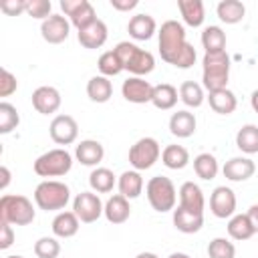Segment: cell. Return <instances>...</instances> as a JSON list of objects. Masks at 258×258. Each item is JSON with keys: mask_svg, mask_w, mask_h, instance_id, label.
Segmentation results:
<instances>
[{"mask_svg": "<svg viewBox=\"0 0 258 258\" xmlns=\"http://www.w3.org/2000/svg\"><path fill=\"white\" fill-rule=\"evenodd\" d=\"M204 73H202V81H204V89H208V93L220 91V89H228V79H230V56L226 50L222 52H206L204 60H202Z\"/></svg>", "mask_w": 258, "mask_h": 258, "instance_id": "obj_1", "label": "cell"}, {"mask_svg": "<svg viewBox=\"0 0 258 258\" xmlns=\"http://www.w3.org/2000/svg\"><path fill=\"white\" fill-rule=\"evenodd\" d=\"M115 54L119 56L121 64H123V71H129L133 77H143V75H149L153 69H155V58L149 50H143L139 48L137 44L129 42V40H123L119 42L115 48Z\"/></svg>", "mask_w": 258, "mask_h": 258, "instance_id": "obj_2", "label": "cell"}, {"mask_svg": "<svg viewBox=\"0 0 258 258\" xmlns=\"http://www.w3.org/2000/svg\"><path fill=\"white\" fill-rule=\"evenodd\" d=\"M34 206L26 196L4 194L0 198V222L12 226H28L34 222Z\"/></svg>", "mask_w": 258, "mask_h": 258, "instance_id": "obj_3", "label": "cell"}, {"mask_svg": "<svg viewBox=\"0 0 258 258\" xmlns=\"http://www.w3.org/2000/svg\"><path fill=\"white\" fill-rule=\"evenodd\" d=\"M71 200V189L67 183L56 179H44L34 189V202L44 212H56L64 210Z\"/></svg>", "mask_w": 258, "mask_h": 258, "instance_id": "obj_4", "label": "cell"}, {"mask_svg": "<svg viewBox=\"0 0 258 258\" xmlns=\"http://www.w3.org/2000/svg\"><path fill=\"white\" fill-rule=\"evenodd\" d=\"M145 194H147V200H149V204L155 212L163 214V212L175 210L177 194H175V185L169 177H165V175L151 177L145 185Z\"/></svg>", "mask_w": 258, "mask_h": 258, "instance_id": "obj_5", "label": "cell"}, {"mask_svg": "<svg viewBox=\"0 0 258 258\" xmlns=\"http://www.w3.org/2000/svg\"><path fill=\"white\" fill-rule=\"evenodd\" d=\"M159 36V54L165 62H173V58L179 54V50L185 46V28L177 20H165L157 32Z\"/></svg>", "mask_w": 258, "mask_h": 258, "instance_id": "obj_6", "label": "cell"}, {"mask_svg": "<svg viewBox=\"0 0 258 258\" xmlns=\"http://www.w3.org/2000/svg\"><path fill=\"white\" fill-rule=\"evenodd\" d=\"M71 167H73V155L62 147L50 149L40 157H36L34 161V173L40 177H60L67 175Z\"/></svg>", "mask_w": 258, "mask_h": 258, "instance_id": "obj_7", "label": "cell"}, {"mask_svg": "<svg viewBox=\"0 0 258 258\" xmlns=\"http://www.w3.org/2000/svg\"><path fill=\"white\" fill-rule=\"evenodd\" d=\"M159 155H161V147H159L157 139L141 137L129 149V163L133 165V169L143 171V169L153 167V163L159 159Z\"/></svg>", "mask_w": 258, "mask_h": 258, "instance_id": "obj_8", "label": "cell"}, {"mask_svg": "<svg viewBox=\"0 0 258 258\" xmlns=\"http://www.w3.org/2000/svg\"><path fill=\"white\" fill-rule=\"evenodd\" d=\"M103 202L95 191H81L73 200V212L83 224H93L103 216Z\"/></svg>", "mask_w": 258, "mask_h": 258, "instance_id": "obj_9", "label": "cell"}, {"mask_svg": "<svg viewBox=\"0 0 258 258\" xmlns=\"http://www.w3.org/2000/svg\"><path fill=\"white\" fill-rule=\"evenodd\" d=\"M60 8L77 30H83L97 20L95 8L89 0H60Z\"/></svg>", "mask_w": 258, "mask_h": 258, "instance_id": "obj_10", "label": "cell"}, {"mask_svg": "<svg viewBox=\"0 0 258 258\" xmlns=\"http://www.w3.org/2000/svg\"><path fill=\"white\" fill-rule=\"evenodd\" d=\"M50 139L58 145H71L79 137V123L71 115H56L50 121Z\"/></svg>", "mask_w": 258, "mask_h": 258, "instance_id": "obj_11", "label": "cell"}, {"mask_svg": "<svg viewBox=\"0 0 258 258\" xmlns=\"http://www.w3.org/2000/svg\"><path fill=\"white\" fill-rule=\"evenodd\" d=\"M121 93H123L125 101L135 103V105H143V103H151L153 85L149 81H145L143 77H129L127 81H123Z\"/></svg>", "mask_w": 258, "mask_h": 258, "instance_id": "obj_12", "label": "cell"}, {"mask_svg": "<svg viewBox=\"0 0 258 258\" xmlns=\"http://www.w3.org/2000/svg\"><path fill=\"white\" fill-rule=\"evenodd\" d=\"M210 210L216 218H232L236 212V194L226 185H218L210 196Z\"/></svg>", "mask_w": 258, "mask_h": 258, "instance_id": "obj_13", "label": "cell"}, {"mask_svg": "<svg viewBox=\"0 0 258 258\" xmlns=\"http://www.w3.org/2000/svg\"><path fill=\"white\" fill-rule=\"evenodd\" d=\"M69 32H71V22L60 14H52L40 24V34L48 44L64 42L69 38Z\"/></svg>", "mask_w": 258, "mask_h": 258, "instance_id": "obj_14", "label": "cell"}, {"mask_svg": "<svg viewBox=\"0 0 258 258\" xmlns=\"http://www.w3.org/2000/svg\"><path fill=\"white\" fill-rule=\"evenodd\" d=\"M62 99H60V93L58 89L54 87H48V85H42L38 87L34 93H32V107L40 113V115H52L58 111Z\"/></svg>", "mask_w": 258, "mask_h": 258, "instance_id": "obj_15", "label": "cell"}, {"mask_svg": "<svg viewBox=\"0 0 258 258\" xmlns=\"http://www.w3.org/2000/svg\"><path fill=\"white\" fill-rule=\"evenodd\" d=\"M204 206H206V200H204L202 187L194 181L181 183V187H179V208H183L187 212H194V214H204Z\"/></svg>", "mask_w": 258, "mask_h": 258, "instance_id": "obj_16", "label": "cell"}, {"mask_svg": "<svg viewBox=\"0 0 258 258\" xmlns=\"http://www.w3.org/2000/svg\"><path fill=\"white\" fill-rule=\"evenodd\" d=\"M222 171H224V177L230 181H246L254 175L256 165L250 157H232L230 161L224 163Z\"/></svg>", "mask_w": 258, "mask_h": 258, "instance_id": "obj_17", "label": "cell"}, {"mask_svg": "<svg viewBox=\"0 0 258 258\" xmlns=\"http://www.w3.org/2000/svg\"><path fill=\"white\" fill-rule=\"evenodd\" d=\"M107 36H109L107 24L103 20H99V18L93 24H89L87 28L79 30V42L85 48H101L107 42Z\"/></svg>", "mask_w": 258, "mask_h": 258, "instance_id": "obj_18", "label": "cell"}, {"mask_svg": "<svg viewBox=\"0 0 258 258\" xmlns=\"http://www.w3.org/2000/svg\"><path fill=\"white\" fill-rule=\"evenodd\" d=\"M107 222L111 224H125L131 216V206H129V200L121 194H115L107 200L105 204V210H103Z\"/></svg>", "mask_w": 258, "mask_h": 258, "instance_id": "obj_19", "label": "cell"}, {"mask_svg": "<svg viewBox=\"0 0 258 258\" xmlns=\"http://www.w3.org/2000/svg\"><path fill=\"white\" fill-rule=\"evenodd\" d=\"M103 155H105V149L97 139H83L75 149L77 161L83 165H89V167L99 165L103 161Z\"/></svg>", "mask_w": 258, "mask_h": 258, "instance_id": "obj_20", "label": "cell"}, {"mask_svg": "<svg viewBox=\"0 0 258 258\" xmlns=\"http://www.w3.org/2000/svg\"><path fill=\"white\" fill-rule=\"evenodd\" d=\"M155 30H157L155 18L149 14H135L127 24V32L135 40H149L155 34Z\"/></svg>", "mask_w": 258, "mask_h": 258, "instance_id": "obj_21", "label": "cell"}, {"mask_svg": "<svg viewBox=\"0 0 258 258\" xmlns=\"http://www.w3.org/2000/svg\"><path fill=\"white\" fill-rule=\"evenodd\" d=\"M196 125H198L196 115L189 111H177L169 117V133L179 139L191 137L196 133Z\"/></svg>", "mask_w": 258, "mask_h": 258, "instance_id": "obj_22", "label": "cell"}, {"mask_svg": "<svg viewBox=\"0 0 258 258\" xmlns=\"http://www.w3.org/2000/svg\"><path fill=\"white\" fill-rule=\"evenodd\" d=\"M173 226L183 234H196L204 226V214H194L177 206L173 210Z\"/></svg>", "mask_w": 258, "mask_h": 258, "instance_id": "obj_23", "label": "cell"}, {"mask_svg": "<svg viewBox=\"0 0 258 258\" xmlns=\"http://www.w3.org/2000/svg\"><path fill=\"white\" fill-rule=\"evenodd\" d=\"M81 220L75 212H58L52 220V234L56 238H73L79 232Z\"/></svg>", "mask_w": 258, "mask_h": 258, "instance_id": "obj_24", "label": "cell"}, {"mask_svg": "<svg viewBox=\"0 0 258 258\" xmlns=\"http://www.w3.org/2000/svg\"><path fill=\"white\" fill-rule=\"evenodd\" d=\"M117 185H119V194L125 196L127 200H135L141 196L143 191V177L137 169H131V171H123L117 179Z\"/></svg>", "mask_w": 258, "mask_h": 258, "instance_id": "obj_25", "label": "cell"}, {"mask_svg": "<svg viewBox=\"0 0 258 258\" xmlns=\"http://www.w3.org/2000/svg\"><path fill=\"white\" fill-rule=\"evenodd\" d=\"M177 8L181 12V18L187 26H202L204 18H206V10H204V2L202 0H177Z\"/></svg>", "mask_w": 258, "mask_h": 258, "instance_id": "obj_26", "label": "cell"}, {"mask_svg": "<svg viewBox=\"0 0 258 258\" xmlns=\"http://www.w3.org/2000/svg\"><path fill=\"white\" fill-rule=\"evenodd\" d=\"M208 101H210V107L214 109V113H218V115H230L238 107V99L230 89H220V91L210 93Z\"/></svg>", "mask_w": 258, "mask_h": 258, "instance_id": "obj_27", "label": "cell"}, {"mask_svg": "<svg viewBox=\"0 0 258 258\" xmlns=\"http://www.w3.org/2000/svg\"><path fill=\"white\" fill-rule=\"evenodd\" d=\"M87 95L93 103H107L113 95V85L107 77L103 75H95L89 79L87 83Z\"/></svg>", "mask_w": 258, "mask_h": 258, "instance_id": "obj_28", "label": "cell"}, {"mask_svg": "<svg viewBox=\"0 0 258 258\" xmlns=\"http://www.w3.org/2000/svg\"><path fill=\"white\" fill-rule=\"evenodd\" d=\"M177 89L169 83H161V85H155L153 87V97H151V103L155 109H161V111H169L175 107L177 103Z\"/></svg>", "mask_w": 258, "mask_h": 258, "instance_id": "obj_29", "label": "cell"}, {"mask_svg": "<svg viewBox=\"0 0 258 258\" xmlns=\"http://www.w3.org/2000/svg\"><path fill=\"white\" fill-rule=\"evenodd\" d=\"M216 12H218V18L222 22H226V24H238V22H242V18L246 14V6L240 0H222L216 6Z\"/></svg>", "mask_w": 258, "mask_h": 258, "instance_id": "obj_30", "label": "cell"}, {"mask_svg": "<svg viewBox=\"0 0 258 258\" xmlns=\"http://www.w3.org/2000/svg\"><path fill=\"white\" fill-rule=\"evenodd\" d=\"M115 183H117L115 173L107 167H95L89 175V185L97 194H109L115 187Z\"/></svg>", "mask_w": 258, "mask_h": 258, "instance_id": "obj_31", "label": "cell"}, {"mask_svg": "<svg viewBox=\"0 0 258 258\" xmlns=\"http://www.w3.org/2000/svg\"><path fill=\"white\" fill-rule=\"evenodd\" d=\"M236 147L248 155L258 153V127L252 123L242 125L236 133Z\"/></svg>", "mask_w": 258, "mask_h": 258, "instance_id": "obj_32", "label": "cell"}, {"mask_svg": "<svg viewBox=\"0 0 258 258\" xmlns=\"http://www.w3.org/2000/svg\"><path fill=\"white\" fill-rule=\"evenodd\" d=\"M228 234H230V238H234L238 242H244V240H250L256 232H254L246 214H234L228 222Z\"/></svg>", "mask_w": 258, "mask_h": 258, "instance_id": "obj_33", "label": "cell"}, {"mask_svg": "<svg viewBox=\"0 0 258 258\" xmlns=\"http://www.w3.org/2000/svg\"><path fill=\"white\" fill-rule=\"evenodd\" d=\"M161 161L169 169H183L189 163V153L183 145H167L161 151Z\"/></svg>", "mask_w": 258, "mask_h": 258, "instance_id": "obj_34", "label": "cell"}, {"mask_svg": "<svg viewBox=\"0 0 258 258\" xmlns=\"http://www.w3.org/2000/svg\"><path fill=\"white\" fill-rule=\"evenodd\" d=\"M202 46L206 52L226 50V32L220 26H206L202 32Z\"/></svg>", "mask_w": 258, "mask_h": 258, "instance_id": "obj_35", "label": "cell"}, {"mask_svg": "<svg viewBox=\"0 0 258 258\" xmlns=\"http://www.w3.org/2000/svg\"><path fill=\"white\" fill-rule=\"evenodd\" d=\"M194 171L198 177L210 181L218 175L220 171V165H218V159L212 155V153H200L194 157Z\"/></svg>", "mask_w": 258, "mask_h": 258, "instance_id": "obj_36", "label": "cell"}, {"mask_svg": "<svg viewBox=\"0 0 258 258\" xmlns=\"http://www.w3.org/2000/svg\"><path fill=\"white\" fill-rule=\"evenodd\" d=\"M179 99L187 105V107H191V109H198V107H202V103H204V85H200V83H196V81H183L181 85H179Z\"/></svg>", "mask_w": 258, "mask_h": 258, "instance_id": "obj_37", "label": "cell"}, {"mask_svg": "<svg viewBox=\"0 0 258 258\" xmlns=\"http://www.w3.org/2000/svg\"><path fill=\"white\" fill-rule=\"evenodd\" d=\"M20 123V115L16 111V107L8 101H2L0 103V133L6 135L10 131H14Z\"/></svg>", "mask_w": 258, "mask_h": 258, "instance_id": "obj_38", "label": "cell"}, {"mask_svg": "<svg viewBox=\"0 0 258 258\" xmlns=\"http://www.w3.org/2000/svg\"><path fill=\"white\" fill-rule=\"evenodd\" d=\"M97 67H99L101 75L107 77V79H109V77H115V75H119V73L123 71V64H121L119 56L115 54V50H107V52H103V54L99 56Z\"/></svg>", "mask_w": 258, "mask_h": 258, "instance_id": "obj_39", "label": "cell"}, {"mask_svg": "<svg viewBox=\"0 0 258 258\" xmlns=\"http://www.w3.org/2000/svg\"><path fill=\"white\" fill-rule=\"evenodd\" d=\"M34 254L38 258H56L60 254V242L52 236H42L34 242Z\"/></svg>", "mask_w": 258, "mask_h": 258, "instance_id": "obj_40", "label": "cell"}, {"mask_svg": "<svg viewBox=\"0 0 258 258\" xmlns=\"http://www.w3.org/2000/svg\"><path fill=\"white\" fill-rule=\"evenodd\" d=\"M208 256L210 258H234L236 246L228 238H214L208 244Z\"/></svg>", "mask_w": 258, "mask_h": 258, "instance_id": "obj_41", "label": "cell"}, {"mask_svg": "<svg viewBox=\"0 0 258 258\" xmlns=\"http://www.w3.org/2000/svg\"><path fill=\"white\" fill-rule=\"evenodd\" d=\"M50 10H52L50 0H26V14L32 18L46 20L48 16H52Z\"/></svg>", "mask_w": 258, "mask_h": 258, "instance_id": "obj_42", "label": "cell"}, {"mask_svg": "<svg viewBox=\"0 0 258 258\" xmlns=\"http://www.w3.org/2000/svg\"><path fill=\"white\" fill-rule=\"evenodd\" d=\"M196 48H194V44H189V42H185V46L179 50V54L173 58V67H177V69H189V67H194V62H196Z\"/></svg>", "mask_w": 258, "mask_h": 258, "instance_id": "obj_43", "label": "cell"}, {"mask_svg": "<svg viewBox=\"0 0 258 258\" xmlns=\"http://www.w3.org/2000/svg\"><path fill=\"white\" fill-rule=\"evenodd\" d=\"M18 89L16 77L8 69H0V97H10Z\"/></svg>", "mask_w": 258, "mask_h": 258, "instance_id": "obj_44", "label": "cell"}, {"mask_svg": "<svg viewBox=\"0 0 258 258\" xmlns=\"http://www.w3.org/2000/svg\"><path fill=\"white\" fill-rule=\"evenodd\" d=\"M0 10L6 16H18V14L26 12V0H4L0 4Z\"/></svg>", "mask_w": 258, "mask_h": 258, "instance_id": "obj_45", "label": "cell"}, {"mask_svg": "<svg viewBox=\"0 0 258 258\" xmlns=\"http://www.w3.org/2000/svg\"><path fill=\"white\" fill-rule=\"evenodd\" d=\"M0 230H2V238H0V250H6L12 246L14 242V232H12V224L8 222H0Z\"/></svg>", "mask_w": 258, "mask_h": 258, "instance_id": "obj_46", "label": "cell"}, {"mask_svg": "<svg viewBox=\"0 0 258 258\" xmlns=\"http://www.w3.org/2000/svg\"><path fill=\"white\" fill-rule=\"evenodd\" d=\"M137 4H139L137 0H111V6H113L115 10H119V12H129V10H133Z\"/></svg>", "mask_w": 258, "mask_h": 258, "instance_id": "obj_47", "label": "cell"}, {"mask_svg": "<svg viewBox=\"0 0 258 258\" xmlns=\"http://www.w3.org/2000/svg\"><path fill=\"white\" fill-rule=\"evenodd\" d=\"M246 216H248V220H250V224H252V228H254V232L258 234V204H252V206L248 208V212H246Z\"/></svg>", "mask_w": 258, "mask_h": 258, "instance_id": "obj_48", "label": "cell"}, {"mask_svg": "<svg viewBox=\"0 0 258 258\" xmlns=\"http://www.w3.org/2000/svg\"><path fill=\"white\" fill-rule=\"evenodd\" d=\"M10 183V169L6 165L0 167V189H6Z\"/></svg>", "mask_w": 258, "mask_h": 258, "instance_id": "obj_49", "label": "cell"}, {"mask_svg": "<svg viewBox=\"0 0 258 258\" xmlns=\"http://www.w3.org/2000/svg\"><path fill=\"white\" fill-rule=\"evenodd\" d=\"M250 105H252V109L258 113V89H256V91L250 95Z\"/></svg>", "mask_w": 258, "mask_h": 258, "instance_id": "obj_50", "label": "cell"}, {"mask_svg": "<svg viewBox=\"0 0 258 258\" xmlns=\"http://www.w3.org/2000/svg\"><path fill=\"white\" fill-rule=\"evenodd\" d=\"M135 258H159V256L153 254V252H141V254H137Z\"/></svg>", "mask_w": 258, "mask_h": 258, "instance_id": "obj_51", "label": "cell"}, {"mask_svg": "<svg viewBox=\"0 0 258 258\" xmlns=\"http://www.w3.org/2000/svg\"><path fill=\"white\" fill-rule=\"evenodd\" d=\"M167 258H189L187 254H183V252H173V254H169Z\"/></svg>", "mask_w": 258, "mask_h": 258, "instance_id": "obj_52", "label": "cell"}, {"mask_svg": "<svg viewBox=\"0 0 258 258\" xmlns=\"http://www.w3.org/2000/svg\"><path fill=\"white\" fill-rule=\"evenodd\" d=\"M6 258H24V256H16V254H12V256H6Z\"/></svg>", "mask_w": 258, "mask_h": 258, "instance_id": "obj_53", "label": "cell"}]
</instances>
